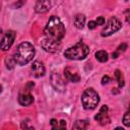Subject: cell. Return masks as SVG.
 <instances>
[{
  "mask_svg": "<svg viewBox=\"0 0 130 130\" xmlns=\"http://www.w3.org/2000/svg\"><path fill=\"white\" fill-rule=\"evenodd\" d=\"M44 34H45L46 39L60 43L61 40L65 36L64 24L62 23V21L60 20L59 17L53 15L49 18V20L45 26Z\"/></svg>",
  "mask_w": 130,
  "mask_h": 130,
  "instance_id": "6da1fadb",
  "label": "cell"
},
{
  "mask_svg": "<svg viewBox=\"0 0 130 130\" xmlns=\"http://www.w3.org/2000/svg\"><path fill=\"white\" fill-rule=\"evenodd\" d=\"M35 53L36 51H35L34 46L28 42H23L18 45L13 58L16 64L23 66L31 61V59L35 56Z\"/></svg>",
  "mask_w": 130,
  "mask_h": 130,
  "instance_id": "7a4b0ae2",
  "label": "cell"
},
{
  "mask_svg": "<svg viewBox=\"0 0 130 130\" xmlns=\"http://www.w3.org/2000/svg\"><path fill=\"white\" fill-rule=\"evenodd\" d=\"M89 53V48L83 42H78L73 47L65 50L64 56L69 60H82Z\"/></svg>",
  "mask_w": 130,
  "mask_h": 130,
  "instance_id": "3957f363",
  "label": "cell"
},
{
  "mask_svg": "<svg viewBox=\"0 0 130 130\" xmlns=\"http://www.w3.org/2000/svg\"><path fill=\"white\" fill-rule=\"evenodd\" d=\"M81 103L85 110H93L100 103V95L93 88H86L81 95Z\"/></svg>",
  "mask_w": 130,
  "mask_h": 130,
  "instance_id": "277c9868",
  "label": "cell"
},
{
  "mask_svg": "<svg viewBox=\"0 0 130 130\" xmlns=\"http://www.w3.org/2000/svg\"><path fill=\"white\" fill-rule=\"evenodd\" d=\"M121 27H122L121 21L117 17H111L108 20L106 26L103 28L101 35H102V37H109V36L113 35L114 32L118 31Z\"/></svg>",
  "mask_w": 130,
  "mask_h": 130,
  "instance_id": "5b68a950",
  "label": "cell"
},
{
  "mask_svg": "<svg viewBox=\"0 0 130 130\" xmlns=\"http://www.w3.org/2000/svg\"><path fill=\"white\" fill-rule=\"evenodd\" d=\"M16 34L14 30H8L4 37L2 38V40L0 41V49L2 51H7L10 49V47L13 45L14 40H15Z\"/></svg>",
  "mask_w": 130,
  "mask_h": 130,
  "instance_id": "8992f818",
  "label": "cell"
},
{
  "mask_svg": "<svg viewBox=\"0 0 130 130\" xmlns=\"http://www.w3.org/2000/svg\"><path fill=\"white\" fill-rule=\"evenodd\" d=\"M51 84L54 87V89L56 91H59V92H63L65 90V87H66L65 81L57 73H53L51 75Z\"/></svg>",
  "mask_w": 130,
  "mask_h": 130,
  "instance_id": "52a82bcc",
  "label": "cell"
},
{
  "mask_svg": "<svg viewBox=\"0 0 130 130\" xmlns=\"http://www.w3.org/2000/svg\"><path fill=\"white\" fill-rule=\"evenodd\" d=\"M41 46H42V48L46 52H49V53H55V52H57L60 49V43L54 42V41H51V40H48L46 38L42 41Z\"/></svg>",
  "mask_w": 130,
  "mask_h": 130,
  "instance_id": "ba28073f",
  "label": "cell"
},
{
  "mask_svg": "<svg viewBox=\"0 0 130 130\" xmlns=\"http://www.w3.org/2000/svg\"><path fill=\"white\" fill-rule=\"evenodd\" d=\"M108 106H103L101 109H100V112L94 116V120L100 122L101 125H106L108 123H110V117L108 115Z\"/></svg>",
  "mask_w": 130,
  "mask_h": 130,
  "instance_id": "9c48e42d",
  "label": "cell"
},
{
  "mask_svg": "<svg viewBox=\"0 0 130 130\" xmlns=\"http://www.w3.org/2000/svg\"><path fill=\"white\" fill-rule=\"evenodd\" d=\"M30 70H31V75L37 77V78L42 77L45 74V66L40 61H35L32 63V65H31V69Z\"/></svg>",
  "mask_w": 130,
  "mask_h": 130,
  "instance_id": "30bf717a",
  "label": "cell"
},
{
  "mask_svg": "<svg viewBox=\"0 0 130 130\" xmlns=\"http://www.w3.org/2000/svg\"><path fill=\"white\" fill-rule=\"evenodd\" d=\"M52 3L50 1H38L35 6V11L37 13H45L51 8Z\"/></svg>",
  "mask_w": 130,
  "mask_h": 130,
  "instance_id": "8fae6325",
  "label": "cell"
},
{
  "mask_svg": "<svg viewBox=\"0 0 130 130\" xmlns=\"http://www.w3.org/2000/svg\"><path fill=\"white\" fill-rule=\"evenodd\" d=\"M64 74H65V77L68 81H71V82H78L80 80V76L77 74L76 71H73L72 68L70 67H67L65 70H64Z\"/></svg>",
  "mask_w": 130,
  "mask_h": 130,
  "instance_id": "7c38bea8",
  "label": "cell"
},
{
  "mask_svg": "<svg viewBox=\"0 0 130 130\" xmlns=\"http://www.w3.org/2000/svg\"><path fill=\"white\" fill-rule=\"evenodd\" d=\"M18 103L21 105V106H29L34 103V96L28 93V92H25V93H20L18 95Z\"/></svg>",
  "mask_w": 130,
  "mask_h": 130,
  "instance_id": "4fadbf2b",
  "label": "cell"
},
{
  "mask_svg": "<svg viewBox=\"0 0 130 130\" xmlns=\"http://www.w3.org/2000/svg\"><path fill=\"white\" fill-rule=\"evenodd\" d=\"M50 125H51L52 130H66V121L65 120L57 121L56 119H51Z\"/></svg>",
  "mask_w": 130,
  "mask_h": 130,
  "instance_id": "5bb4252c",
  "label": "cell"
},
{
  "mask_svg": "<svg viewBox=\"0 0 130 130\" xmlns=\"http://www.w3.org/2000/svg\"><path fill=\"white\" fill-rule=\"evenodd\" d=\"M88 122L86 120H77L72 126V130H86Z\"/></svg>",
  "mask_w": 130,
  "mask_h": 130,
  "instance_id": "9a60e30c",
  "label": "cell"
},
{
  "mask_svg": "<svg viewBox=\"0 0 130 130\" xmlns=\"http://www.w3.org/2000/svg\"><path fill=\"white\" fill-rule=\"evenodd\" d=\"M84 23H85V16L83 14H77L74 17V25L76 28H79V29L83 28Z\"/></svg>",
  "mask_w": 130,
  "mask_h": 130,
  "instance_id": "2e32d148",
  "label": "cell"
},
{
  "mask_svg": "<svg viewBox=\"0 0 130 130\" xmlns=\"http://www.w3.org/2000/svg\"><path fill=\"white\" fill-rule=\"evenodd\" d=\"M95 58H96V60L99 62H102V63L103 62H107L108 61V53L106 51H103V50L98 51L95 53Z\"/></svg>",
  "mask_w": 130,
  "mask_h": 130,
  "instance_id": "e0dca14e",
  "label": "cell"
},
{
  "mask_svg": "<svg viewBox=\"0 0 130 130\" xmlns=\"http://www.w3.org/2000/svg\"><path fill=\"white\" fill-rule=\"evenodd\" d=\"M115 78H116L117 81H118L119 87L122 88V87L124 86L125 82H124V77H123V75H122V73H121V71H120L119 69H117V70L115 71Z\"/></svg>",
  "mask_w": 130,
  "mask_h": 130,
  "instance_id": "ac0fdd59",
  "label": "cell"
},
{
  "mask_svg": "<svg viewBox=\"0 0 130 130\" xmlns=\"http://www.w3.org/2000/svg\"><path fill=\"white\" fill-rule=\"evenodd\" d=\"M15 61H14V58L12 56H8L6 59H5V65H6V68L11 70L14 68V65H15Z\"/></svg>",
  "mask_w": 130,
  "mask_h": 130,
  "instance_id": "d6986e66",
  "label": "cell"
},
{
  "mask_svg": "<svg viewBox=\"0 0 130 130\" xmlns=\"http://www.w3.org/2000/svg\"><path fill=\"white\" fill-rule=\"evenodd\" d=\"M123 123L126 127H129L130 126V114L129 112H126L124 117H123Z\"/></svg>",
  "mask_w": 130,
  "mask_h": 130,
  "instance_id": "ffe728a7",
  "label": "cell"
},
{
  "mask_svg": "<svg viewBox=\"0 0 130 130\" xmlns=\"http://www.w3.org/2000/svg\"><path fill=\"white\" fill-rule=\"evenodd\" d=\"M105 22H106V20H105V18L103 16H99L96 18V20H95L96 25H103V24H105Z\"/></svg>",
  "mask_w": 130,
  "mask_h": 130,
  "instance_id": "44dd1931",
  "label": "cell"
},
{
  "mask_svg": "<svg viewBox=\"0 0 130 130\" xmlns=\"http://www.w3.org/2000/svg\"><path fill=\"white\" fill-rule=\"evenodd\" d=\"M87 26H88L89 29H94V28L96 27V23H95L94 20H90V21L87 23Z\"/></svg>",
  "mask_w": 130,
  "mask_h": 130,
  "instance_id": "7402d4cb",
  "label": "cell"
},
{
  "mask_svg": "<svg viewBox=\"0 0 130 130\" xmlns=\"http://www.w3.org/2000/svg\"><path fill=\"white\" fill-rule=\"evenodd\" d=\"M126 49H127V45H126V44H121V45L118 47L117 52H118V53H120V52H124Z\"/></svg>",
  "mask_w": 130,
  "mask_h": 130,
  "instance_id": "603a6c76",
  "label": "cell"
},
{
  "mask_svg": "<svg viewBox=\"0 0 130 130\" xmlns=\"http://www.w3.org/2000/svg\"><path fill=\"white\" fill-rule=\"evenodd\" d=\"M110 80H111V78L108 75H104L103 78H102V84H107V83L110 82Z\"/></svg>",
  "mask_w": 130,
  "mask_h": 130,
  "instance_id": "cb8c5ba5",
  "label": "cell"
},
{
  "mask_svg": "<svg viewBox=\"0 0 130 130\" xmlns=\"http://www.w3.org/2000/svg\"><path fill=\"white\" fill-rule=\"evenodd\" d=\"M118 56H119V53L116 51V52H114L113 54H112V58L113 59H116V58H118Z\"/></svg>",
  "mask_w": 130,
  "mask_h": 130,
  "instance_id": "d4e9b609",
  "label": "cell"
},
{
  "mask_svg": "<svg viewBox=\"0 0 130 130\" xmlns=\"http://www.w3.org/2000/svg\"><path fill=\"white\" fill-rule=\"evenodd\" d=\"M126 20H127V22H129V10H127V12H126Z\"/></svg>",
  "mask_w": 130,
  "mask_h": 130,
  "instance_id": "484cf974",
  "label": "cell"
},
{
  "mask_svg": "<svg viewBox=\"0 0 130 130\" xmlns=\"http://www.w3.org/2000/svg\"><path fill=\"white\" fill-rule=\"evenodd\" d=\"M114 130H125L124 128H122V127H116Z\"/></svg>",
  "mask_w": 130,
  "mask_h": 130,
  "instance_id": "4316f807",
  "label": "cell"
},
{
  "mask_svg": "<svg viewBox=\"0 0 130 130\" xmlns=\"http://www.w3.org/2000/svg\"><path fill=\"white\" fill-rule=\"evenodd\" d=\"M1 90H2V86L0 85V92H1Z\"/></svg>",
  "mask_w": 130,
  "mask_h": 130,
  "instance_id": "83f0119b",
  "label": "cell"
}]
</instances>
